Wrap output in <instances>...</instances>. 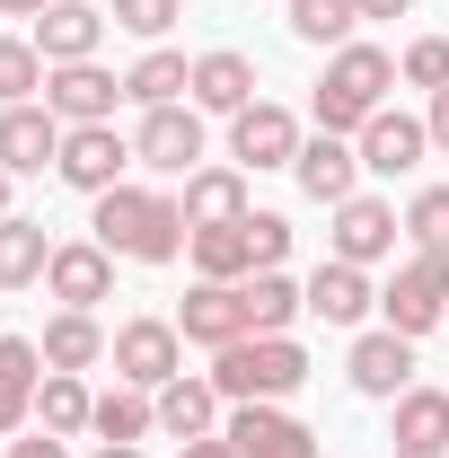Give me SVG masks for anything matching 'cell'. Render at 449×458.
<instances>
[{"mask_svg": "<svg viewBox=\"0 0 449 458\" xmlns=\"http://www.w3.org/2000/svg\"><path fill=\"white\" fill-rule=\"evenodd\" d=\"M45 71H54V62L36 54V36H0V106L45 98Z\"/></svg>", "mask_w": 449, "mask_h": 458, "instance_id": "d6a6232c", "label": "cell"}, {"mask_svg": "<svg viewBox=\"0 0 449 458\" xmlns=\"http://www.w3.org/2000/svg\"><path fill=\"white\" fill-rule=\"evenodd\" d=\"M352 9H361V18H405L414 0H352Z\"/></svg>", "mask_w": 449, "mask_h": 458, "instance_id": "60d3db41", "label": "cell"}, {"mask_svg": "<svg viewBox=\"0 0 449 458\" xmlns=\"http://www.w3.org/2000/svg\"><path fill=\"white\" fill-rule=\"evenodd\" d=\"M370 309H379L370 265H343V256H326V265L309 274V318H326V327H361Z\"/></svg>", "mask_w": 449, "mask_h": 458, "instance_id": "d6986e66", "label": "cell"}, {"mask_svg": "<svg viewBox=\"0 0 449 458\" xmlns=\"http://www.w3.org/2000/svg\"><path fill=\"white\" fill-rule=\"evenodd\" d=\"M54 0H0V18H45Z\"/></svg>", "mask_w": 449, "mask_h": 458, "instance_id": "b9f144b4", "label": "cell"}, {"mask_svg": "<svg viewBox=\"0 0 449 458\" xmlns=\"http://www.w3.org/2000/svg\"><path fill=\"white\" fill-rule=\"evenodd\" d=\"M203 141H212V132H203V106H194V98H176V106H150L141 123H132V168L176 176V185H185V176L203 168Z\"/></svg>", "mask_w": 449, "mask_h": 458, "instance_id": "5b68a950", "label": "cell"}, {"mask_svg": "<svg viewBox=\"0 0 449 458\" xmlns=\"http://www.w3.org/2000/svg\"><path fill=\"white\" fill-rule=\"evenodd\" d=\"M0 458H71V441H62V432H45V423H27L18 441H0Z\"/></svg>", "mask_w": 449, "mask_h": 458, "instance_id": "74e56055", "label": "cell"}, {"mask_svg": "<svg viewBox=\"0 0 449 458\" xmlns=\"http://www.w3.org/2000/svg\"><path fill=\"white\" fill-rule=\"evenodd\" d=\"M221 432L238 441V458H318V432L291 405H229Z\"/></svg>", "mask_w": 449, "mask_h": 458, "instance_id": "5bb4252c", "label": "cell"}, {"mask_svg": "<svg viewBox=\"0 0 449 458\" xmlns=\"http://www.w3.org/2000/svg\"><path fill=\"white\" fill-rule=\"evenodd\" d=\"M54 176L71 185V194H89V203H97V194H114V185L132 176V141H123L114 123H71V132H62Z\"/></svg>", "mask_w": 449, "mask_h": 458, "instance_id": "52a82bcc", "label": "cell"}, {"mask_svg": "<svg viewBox=\"0 0 449 458\" xmlns=\"http://www.w3.org/2000/svg\"><path fill=\"white\" fill-rule=\"evenodd\" d=\"M54 247H62V238H45V221L9 212V221H0V291H27V283H45Z\"/></svg>", "mask_w": 449, "mask_h": 458, "instance_id": "4316f807", "label": "cell"}, {"mask_svg": "<svg viewBox=\"0 0 449 458\" xmlns=\"http://www.w3.org/2000/svg\"><path fill=\"white\" fill-rule=\"evenodd\" d=\"M388 441L396 458H449V388H405L388 405Z\"/></svg>", "mask_w": 449, "mask_h": 458, "instance_id": "ac0fdd59", "label": "cell"}, {"mask_svg": "<svg viewBox=\"0 0 449 458\" xmlns=\"http://www.w3.org/2000/svg\"><path fill=\"white\" fill-rule=\"evenodd\" d=\"M247 318H256V335H291V327L309 318V283H291L282 265L247 274Z\"/></svg>", "mask_w": 449, "mask_h": 458, "instance_id": "4dcf8cb0", "label": "cell"}, {"mask_svg": "<svg viewBox=\"0 0 449 458\" xmlns=\"http://www.w3.org/2000/svg\"><path fill=\"white\" fill-rule=\"evenodd\" d=\"M176 335L203 344V352L247 344V335H256V318H247V283H194V291H185V309H176Z\"/></svg>", "mask_w": 449, "mask_h": 458, "instance_id": "8fae6325", "label": "cell"}, {"mask_svg": "<svg viewBox=\"0 0 449 458\" xmlns=\"http://www.w3.org/2000/svg\"><path fill=\"white\" fill-rule=\"evenodd\" d=\"M194 106L203 114H247L256 106V62L238 54V45H212V54L194 62Z\"/></svg>", "mask_w": 449, "mask_h": 458, "instance_id": "603a6c76", "label": "cell"}, {"mask_svg": "<svg viewBox=\"0 0 449 458\" xmlns=\"http://www.w3.org/2000/svg\"><path fill=\"white\" fill-rule=\"evenodd\" d=\"M185 256H194V283H247V274H256V247H247V221L194 229V238H185Z\"/></svg>", "mask_w": 449, "mask_h": 458, "instance_id": "83f0119b", "label": "cell"}, {"mask_svg": "<svg viewBox=\"0 0 449 458\" xmlns=\"http://www.w3.org/2000/svg\"><path fill=\"white\" fill-rule=\"evenodd\" d=\"M176 458H238V441L229 432H203V441H176Z\"/></svg>", "mask_w": 449, "mask_h": 458, "instance_id": "f35d334b", "label": "cell"}, {"mask_svg": "<svg viewBox=\"0 0 449 458\" xmlns=\"http://www.w3.org/2000/svg\"><path fill=\"white\" fill-rule=\"evenodd\" d=\"M106 361H114V379H132V388H168L176 370H185V335H176V318H123L106 344Z\"/></svg>", "mask_w": 449, "mask_h": 458, "instance_id": "8992f818", "label": "cell"}, {"mask_svg": "<svg viewBox=\"0 0 449 458\" xmlns=\"http://www.w3.org/2000/svg\"><path fill=\"white\" fill-rule=\"evenodd\" d=\"M352 27H361V9H352V0H291V36H300V45H318V54H343V45H352Z\"/></svg>", "mask_w": 449, "mask_h": 458, "instance_id": "1f68e13d", "label": "cell"}, {"mask_svg": "<svg viewBox=\"0 0 449 458\" xmlns=\"http://www.w3.org/2000/svg\"><path fill=\"white\" fill-rule=\"evenodd\" d=\"M221 388L212 379H194V370H176L168 388H159V432L168 441H203V432H221Z\"/></svg>", "mask_w": 449, "mask_h": 458, "instance_id": "cb8c5ba5", "label": "cell"}, {"mask_svg": "<svg viewBox=\"0 0 449 458\" xmlns=\"http://www.w3.org/2000/svg\"><path fill=\"white\" fill-rule=\"evenodd\" d=\"M0 335H9V291H0Z\"/></svg>", "mask_w": 449, "mask_h": 458, "instance_id": "f6af8a7d", "label": "cell"}, {"mask_svg": "<svg viewBox=\"0 0 449 458\" xmlns=\"http://www.w3.org/2000/svg\"><path fill=\"white\" fill-rule=\"evenodd\" d=\"M423 123H432V150H441V159H449V89H441V98H432V114H423Z\"/></svg>", "mask_w": 449, "mask_h": 458, "instance_id": "ab89813d", "label": "cell"}, {"mask_svg": "<svg viewBox=\"0 0 449 458\" xmlns=\"http://www.w3.org/2000/svg\"><path fill=\"white\" fill-rule=\"evenodd\" d=\"M45 370H97V361H106V327H97V309H54V318H45Z\"/></svg>", "mask_w": 449, "mask_h": 458, "instance_id": "d4e9b609", "label": "cell"}, {"mask_svg": "<svg viewBox=\"0 0 449 458\" xmlns=\"http://www.w3.org/2000/svg\"><path fill=\"white\" fill-rule=\"evenodd\" d=\"M9 212H18V176L0 168V221H9Z\"/></svg>", "mask_w": 449, "mask_h": 458, "instance_id": "7bdbcfd3", "label": "cell"}, {"mask_svg": "<svg viewBox=\"0 0 449 458\" xmlns=\"http://www.w3.org/2000/svg\"><path fill=\"white\" fill-rule=\"evenodd\" d=\"M396 203H379V194H343L335 203V229H326V256H343V265H388L396 256Z\"/></svg>", "mask_w": 449, "mask_h": 458, "instance_id": "7c38bea8", "label": "cell"}, {"mask_svg": "<svg viewBox=\"0 0 449 458\" xmlns=\"http://www.w3.org/2000/svg\"><path fill=\"white\" fill-rule=\"evenodd\" d=\"M62 132H71V123H62L45 98L0 106V168H9V176H45V168L62 159Z\"/></svg>", "mask_w": 449, "mask_h": 458, "instance_id": "4fadbf2b", "label": "cell"}, {"mask_svg": "<svg viewBox=\"0 0 449 458\" xmlns=\"http://www.w3.org/2000/svg\"><path fill=\"white\" fill-rule=\"evenodd\" d=\"M106 18L123 36H141V45H168V27L185 18V0H106Z\"/></svg>", "mask_w": 449, "mask_h": 458, "instance_id": "e575fe53", "label": "cell"}, {"mask_svg": "<svg viewBox=\"0 0 449 458\" xmlns=\"http://www.w3.org/2000/svg\"><path fill=\"white\" fill-rule=\"evenodd\" d=\"M379 327H396V335H414V344L432 335V327H449V247H414L388 283H379Z\"/></svg>", "mask_w": 449, "mask_h": 458, "instance_id": "277c9868", "label": "cell"}, {"mask_svg": "<svg viewBox=\"0 0 449 458\" xmlns=\"http://www.w3.org/2000/svg\"><path fill=\"white\" fill-rule=\"evenodd\" d=\"M291 176H300V194L326 203V212H335L343 194H361V150H352V132H309L300 159H291Z\"/></svg>", "mask_w": 449, "mask_h": 458, "instance_id": "2e32d148", "label": "cell"}, {"mask_svg": "<svg viewBox=\"0 0 449 458\" xmlns=\"http://www.w3.org/2000/svg\"><path fill=\"white\" fill-rule=\"evenodd\" d=\"M300 141H309V132H300V114L291 106H274V98H256V106L247 114H229V168H291V159H300Z\"/></svg>", "mask_w": 449, "mask_h": 458, "instance_id": "9c48e42d", "label": "cell"}, {"mask_svg": "<svg viewBox=\"0 0 449 458\" xmlns=\"http://www.w3.org/2000/svg\"><path fill=\"white\" fill-rule=\"evenodd\" d=\"M45 291H54L62 309H97V300H114V256L97 238H62L54 265H45Z\"/></svg>", "mask_w": 449, "mask_h": 458, "instance_id": "e0dca14e", "label": "cell"}, {"mask_svg": "<svg viewBox=\"0 0 449 458\" xmlns=\"http://www.w3.org/2000/svg\"><path fill=\"white\" fill-rule=\"evenodd\" d=\"M176 203H185V229H221V221H247L256 203H247V168H194L176 185Z\"/></svg>", "mask_w": 449, "mask_h": 458, "instance_id": "7402d4cb", "label": "cell"}, {"mask_svg": "<svg viewBox=\"0 0 449 458\" xmlns=\"http://www.w3.org/2000/svg\"><path fill=\"white\" fill-rule=\"evenodd\" d=\"M89 238L123 256V265H176L185 256V203H176L168 185H141V176H123L114 194H97V212H89Z\"/></svg>", "mask_w": 449, "mask_h": 458, "instance_id": "6da1fadb", "label": "cell"}, {"mask_svg": "<svg viewBox=\"0 0 449 458\" xmlns=\"http://www.w3.org/2000/svg\"><path fill=\"white\" fill-rule=\"evenodd\" d=\"M396 89V54L388 45H343V54H326V80H318V132H361L370 114L388 106Z\"/></svg>", "mask_w": 449, "mask_h": 458, "instance_id": "3957f363", "label": "cell"}, {"mask_svg": "<svg viewBox=\"0 0 449 458\" xmlns=\"http://www.w3.org/2000/svg\"><path fill=\"white\" fill-rule=\"evenodd\" d=\"M405 238H414V247H449V185H423V194L405 203Z\"/></svg>", "mask_w": 449, "mask_h": 458, "instance_id": "d590c367", "label": "cell"}, {"mask_svg": "<svg viewBox=\"0 0 449 458\" xmlns=\"http://www.w3.org/2000/svg\"><path fill=\"white\" fill-rule=\"evenodd\" d=\"M352 150H361V176H414L432 159V123L405 106H379L361 132H352Z\"/></svg>", "mask_w": 449, "mask_h": 458, "instance_id": "30bf717a", "label": "cell"}, {"mask_svg": "<svg viewBox=\"0 0 449 458\" xmlns=\"http://www.w3.org/2000/svg\"><path fill=\"white\" fill-rule=\"evenodd\" d=\"M212 388H221L229 405H282L309 388V344L300 335H247L229 344V352H212Z\"/></svg>", "mask_w": 449, "mask_h": 458, "instance_id": "7a4b0ae2", "label": "cell"}, {"mask_svg": "<svg viewBox=\"0 0 449 458\" xmlns=\"http://www.w3.org/2000/svg\"><path fill=\"white\" fill-rule=\"evenodd\" d=\"M97 458H141V441H97Z\"/></svg>", "mask_w": 449, "mask_h": 458, "instance_id": "ee69618b", "label": "cell"}, {"mask_svg": "<svg viewBox=\"0 0 449 458\" xmlns=\"http://www.w3.org/2000/svg\"><path fill=\"white\" fill-rule=\"evenodd\" d=\"M97 45H106V9L97 0H54L36 18V54L45 62H97Z\"/></svg>", "mask_w": 449, "mask_h": 458, "instance_id": "44dd1931", "label": "cell"}, {"mask_svg": "<svg viewBox=\"0 0 449 458\" xmlns=\"http://www.w3.org/2000/svg\"><path fill=\"white\" fill-rule=\"evenodd\" d=\"M123 98L150 114V106H176V98H194V62L176 54V45H150V54L123 71Z\"/></svg>", "mask_w": 449, "mask_h": 458, "instance_id": "484cf974", "label": "cell"}, {"mask_svg": "<svg viewBox=\"0 0 449 458\" xmlns=\"http://www.w3.org/2000/svg\"><path fill=\"white\" fill-rule=\"evenodd\" d=\"M45 106H54L62 123H114L123 80H114L106 62H54V71H45Z\"/></svg>", "mask_w": 449, "mask_h": 458, "instance_id": "9a60e30c", "label": "cell"}, {"mask_svg": "<svg viewBox=\"0 0 449 458\" xmlns=\"http://www.w3.org/2000/svg\"><path fill=\"white\" fill-rule=\"evenodd\" d=\"M343 379H352V397L396 405L405 388H414V335H396V327H370V335H352V352H343Z\"/></svg>", "mask_w": 449, "mask_h": 458, "instance_id": "ba28073f", "label": "cell"}, {"mask_svg": "<svg viewBox=\"0 0 449 458\" xmlns=\"http://www.w3.org/2000/svg\"><path fill=\"white\" fill-rule=\"evenodd\" d=\"M247 247H256V274L282 265V256H291V221H282V212H247Z\"/></svg>", "mask_w": 449, "mask_h": 458, "instance_id": "8d00e7d4", "label": "cell"}, {"mask_svg": "<svg viewBox=\"0 0 449 458\" xmlns=\"http://www.w3.org/2000/svg\"><path fill=\"white\" fill-rule=\"evenodd\" d=\"M89 432H97V441H150V432H159V397L132 388V379H114V388H97Z\"/></svg>", "mask_w": 449, "mask_h": 458, "instance_id": "f1b7e54d", "label": "cell"}, {"mask_svg": "<svg viewBox=\"0 0 449 458\" xmlns=\"http://www.w3.org/2000/svg\"><path fill=\"white\" fill-rule=\"evenodd\" d=\"M396 80L423 89V98H441V89H449V36H414V45L396 54Z\"/></svg>", "mask_w": 449, "mask_h": 458, "instance_id": "836d02e7", "label": "cell"}, {"mask_svg": "<svg viewBox=\"0 0 449 458\" xmlns=\"http://www.w3.org/2000/svg\"><path fill=\"white\" fill-rule=\"evenodd\" d=\"M36 388H45V344L0 335V441H18L36 423Z\"/></svg>", "mask_w": 449, "mask_h": 458, "instance_id": "ffe728a7", "label": "cell"}, {"mask_svg": "<svg viewBox=\"0 0 449 458\" xmlns=\"http://www.w3.org/2000/svg\"><path fill=\"white\" fill-rule=\"evenodd\" d=\"M89 414H97L89 370H45V388H36V423L62 432V441H80V432H89Z\"/></svg>", "mask_w": 449, "mask_h": 458, "instance_id": "f546056e", "label": "cell"}]
</instances>
